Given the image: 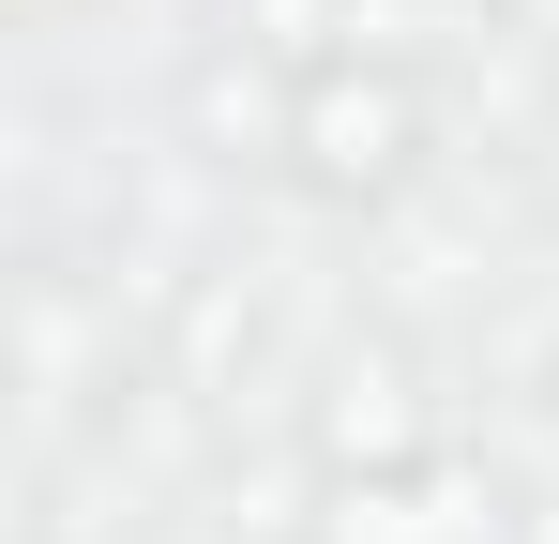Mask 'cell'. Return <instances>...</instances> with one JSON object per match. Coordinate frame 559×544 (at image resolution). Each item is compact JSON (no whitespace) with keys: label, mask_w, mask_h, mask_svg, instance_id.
Instances as JSON below:
<instances>
[{"label":"cell","mask_w":559,"mask_h":544,"mask_svg":"<svg viewBox=\"0 0 559 544\" xmlns=\"http://www.w3.org/2000/svg\"><path fill=\"white\" fill-rule=\"evenodd\" d=\"M408 152H424V91L393 76V61H378V76H348V61L302 76V167L333 181V197H378Z\"/></svg>","instance_id":"obj_1"},{"label":"cell","mask_w":559,"mask_h":544,"mask_svg":"<svg viewBox=\"0 0 559 544\" xmlns=\"http://www.w3.org/2000/svg\"><path fill=\"white\" fill-rule=\"evenodd\" d=\"M258 15H273L258 46H287V61H318V46H333V0H258Z\"/></svg>","instance_id":"obj_2"}]
</instances>
